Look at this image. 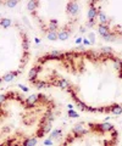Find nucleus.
<instances>
[{
    "label": "nucleus",
    "instance_id": "15",
    "mask_svg": "<svg viewBox=\"0 0 122 146\" xmlns=\"http://www.w3.org/2000/svg\"><path fill=\"white\" fill-rule=\"evenodd\" d=\"M0 83H1V79H0Z\"/></svg>",
    "mask_w": 122,
    "mask_h": 146
},
{
    "label": "nucleus",
    "instance_id": "11",
    "mask_svg": "<svg viewBox=\"0 0 122 146\" xmlns=\"http://www.w3.org/2000/svg\"><path fill=\"white\" fill-rule=\"evenodd\" d=\"M22 48L25 49V50H28V48H29V40H23V43H22Z\"/></svg>",
    "mask_w": 122,
    "mask_h": 146
},
{
    "label": "nucleus",
    "instance_id": "2",
    "mask_svg": "<svg viewBox=\"0 0 122 146\" xmlns=\"http://www.w3.org/2000/svg\"><path fill=\"white\" fill-rule=\"evenodd\" d=\"M68 11L71 12V15H76L78 11V4L75 1H71L68 3Z\"/></svg>",
    "mask_w": 122,
    "mask_h": 146
},
{
    "label": "nucleus",
    "instance_id": "9",
    "mask_svg": "<svg viewBox=\"0 0 122 146\" xmlns=\"http://www.w3.org/2000/svg\"><path fill=\"white\" fill-rule=\"evenodd\" d=\"M38 5H39V3H37V1H29L27 6H28V10H29L30 12H32L33 10H34V9L38 6Z\"/></svg>",
    "mask_w": 122,
    "mask_h": 146
},
{
    "label": "nucleus",
    "instance_id": "4",
    "mask_svg": "<svg viewBox=\"0 0 122 146\" xmlns=\"http://www.w3.org/2000/svg\"><path fill=\"white\" fill-rule=\"evenodd\" d=\"M57 87H60L61 89H68V88H70V83H68L66 79H61V80L57 83Z\"/></svg>",
    "mask_w": 122,
    "mask_h": 146
},
{
    "label": "nucleus",
    "instance_id": "13",
    "mask_svg": "<svg viewBox=\"0 0 122 146\" xmlns=\"http://www.w3.org/2000/svg\"><path fill=\"white\" fill-rule=\"evenodd\" d=\"M100 53H111V49L110 48H103L100 50Z\"/></svg>",
    "mask_w": 122,
    "mask_h": 146
},
{
    "label": "nucleus",
    "instance_id": "5",
    "mask_svg": "<svg viewBox=\"0 0 122 146\" xmlns=\"http://www.w3.org/2000/svg\"><path fill=\"white\" fill-rule=\"evenodd\" d=\"M37 144V139L33 138V139H26L23 141V146H34Z\"/></svg>",
    "mask_w": 122,
    "mask_h": 146
},
{
    "label": "nucleus",
    "instance_id": "14",
    "mask_svg": "<svg viewBox=\"0 0 122 146\" xmlns=\"http://www.w3.org/2000/svg\"><path fill=\"white\" fill-rule=\"evenodd\" d=\"M6 5H9V6H15L16 4H17V1H9V3H5Z\"/></svg>",
    "mask_w": 122,
    "mask_h": 146
},
{
    "label": "nucleus",
    "instance_id": "8",
    "mask_svg": "<svg viewBox=\"0 0 122 146\" xmlns=\"http://www.w3.org/2000/svg\"><path fill=\"white\" fill-rule=\"evenodd\" d=\"M37 74H38V71H37L36 68H32V69H30V72H29V76H28V77H29V80L32 82V80L37 77Z\"/></svg>",
    "mask_w": 122,
    "mask_h": 146
},
{
    "label": "nucleus",
    "instance_id": "7",
    "mask_svg": "<svg viewBox=\"0 0 122 146\" xmlns=\"http://www.w3.org/2000/svg\"><path fill=\"white\" fill-rule=\"evenodd\" d=\"M0 24H1L4 28H7L10 24H11V19H9V18H3L1 21H0Z\"/></svg>",
    "mask_w": 122,
    "mask_h": 146
},
{
    "label": "nucleus",
    "instance_id": "12",
    "mask_svg": "<svg viewBox=\"0 0 122 146\" xmlns=\"http://www.w3.org/2000/svg\"><path fill=\"white\" fill-rule=\"evenodd\" d=\"M60 134H61V130H54L51 133V138H57Z\"/></svg>",
    "mask_w": 122,
    "mask_h": 146
},
{
    "label": "nucleus",
    "instance_id": "6",
    "mask_svg": "<svg viewBox=\"0 0 122 146\" xmlns=\"http://www.w3.org/2000/svg\"><path fill=\"white\" fill-rule=\"evenodd\" d=\"M111 112L114 114H121L122 113V107L120 105H115V106L111 107Z\"/></svg>",
    "mask_w": 122,
    "mask_h": 146
},
{
    "label": "nucleus",
    "instance_id": "1",
    "mask_svg": "<svg viewBox=\"0 0 122 146\" xmlns=\"http://www.w3.org/2000/svg\"><path fill=\"white\" fill-rule=\"evenodd\" d=\"M98 30H99L100 35H103V37H106L107 34H110V28L107 27V24H100Z\"/></svg>",
    "mask_w": 122,
    "mask_h": 146
},
{
    "label": "nucleus",
    "instance_id": "10",
    "mask_svg": "<svg viewBox=\"0 0 122 146\" xmlns=\"http://www.w3.org/2000/svg\"><path fill=\"white\" fill-rule=\"evenodd\" d=\"M48 39H50V40H56V39H57V33H55V32L48 33Z\"/></svg>",
    "mask_w": 122,
    "mask_h": 146
},
{
    "label": "nucleus",
    "instance_id": "3",
    "mask_svg": "<svg viewBox=\"0 0 122 146\" xmlns=\"http://www.w3.org/2000/svg\"><path fill=\"white\" fill-rule=\"evenodd\" d=\"M68 37H70V32H67V30H61V32H59L57 33V38L59 39H61V40H66V39H68Z\"/></svg>",
    "mask_w": 122,
    "mask_h": 146
}]
</instances>
